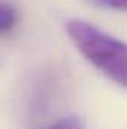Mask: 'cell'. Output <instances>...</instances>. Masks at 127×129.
<instances>
[{"label": "cell", "instance_id": "obj_1", "mask_svg": "<svg viewBox=\"0 0 127 129\" xmlns=\"http://www.w3.org/2000/svg\"><path fill=\"white\" fill-rule=\"evenodd\" d=\"M66 33L78 51L109 80L127 89V44L82 21L69 20Z\"/></svg>", "mask_w": 127, "mask_h": 129}, {"label": "cell", "instance_id": "obj_2", "mask_svg": "<svg viewBox=\"0 0 127 129\" xmlns=\"http://www.w3.org/2000/svg\"><path fill=\"white\" fill-rule=\"evenodd\" d=\"M18 12L14 5L6 0H0V35L11 33L18 24Z\"/></svg>", "mask_w": 127, "mask_h": 129}, {"label": "cell", "instance_id": "obj_3", "mask_svg": "<svg viewBox=\"0 0 127 129\" xmlns=\"http://www.w3.org/2000/svg\"><path fill=\"white\" fill-rule=\"evenodd\" d=\"M43 129H84V125L78 117L69 116V117H63V119L54 122L52 125H49Z\"/></svg>", "mask_w": 127, "mask_h": 129}, {"label": "cell", "instance_id": "obj_4", "mask_svg": "<svg viewBox=\"0 0 127 129\" xmlns=\"http://www.w3.org/2000/svg\"><path fill=\"white\" fill-rule=\"evenodd\" d=\"M90 2H93L97 6L106 8V9L127 12V0H90Z\"/></svg>", "mask_w": 127, "mask_h": 129}]
</instances>
